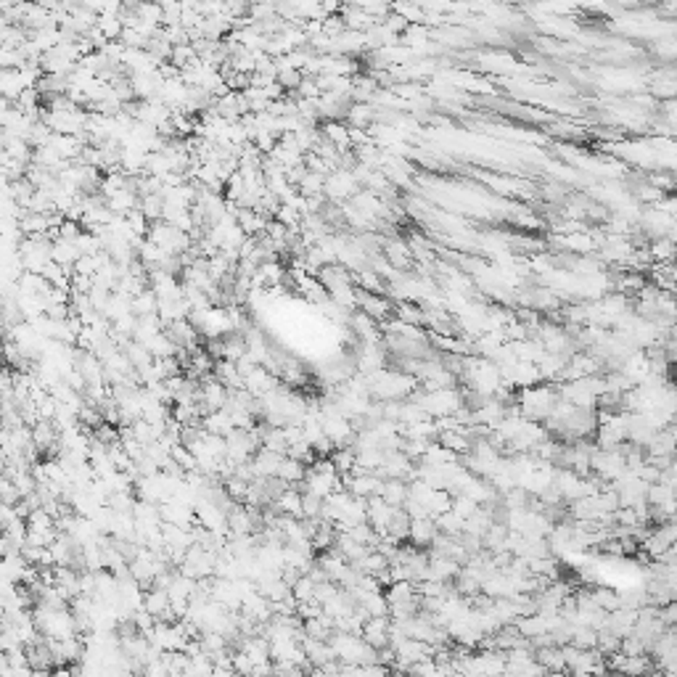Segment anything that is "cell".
I'll return each mask as SVG.
<instances>
[{
  "instance_id": "cell-23",
  "label": "cell",
  "mask_w": 677,
  "mask_h": 677,
  "mask_svg": "<svg viewBox=\"0 0 677 677\" xmlns=\"http://www.w3.org/2000/svg\"><path fill=\"white\" fill-rule=\"evenodd\" d=\"M357 286L365 289V291H371V294H389L386 278L376 273L374 267H363V270H357Z\"/></svg>"
},
{
  "instance_id": "cell-53",
  "label": "cell",
  "mask_w": 677,
  "mask_h": 677,
  "mask_svg": "<svg viewBox=\"0 0 677 677\" xmlns=\"http://www.w3.org/2000/svg\"><path fill=\"white\" fill-rule=\"evenodd\" d=\"M675 492H677V487H675Z\"/></svg>"
},
{
  "instance_id": "cell-37",
  "label": "cell",
  "mask_w": 677,
  "mask_h": 677,
  "mask_svg": "<svg viewBox=\"0 0 677 677\" xmlns=\"http://www.w3.org/2000/svg\"><path fill=\"white\" fill-rule=\"evenodd\" d=\"M593 598H596V603L603 608V611H614V608L622 606L619 590H611V587H596V590H593Z\"/></svg>"
},
{
  "instance_id": "cell-21",
  "label": "cell",
  "mask_w": 677,
  "mask_h": 677,
  "mask_svg": "<svg viewBox=\"0 0 677 677\" xmlns=\"http://www.w3.org/2000/svg\"><path fill=\"white\" fill-rule=\"evenodd\" d=\"M407 495H410V485L405 482V479H386L384 482V492H381V497H384L389 506H403L405 500H407Z\"/></svg>"
},
{
  "instance_id": "cell-24",
  "label": "cell",
  "mask_w": 677,
  "mask_h": 677,
  "mask_svg": "<svg viewBox=\"0 0 677 677\" xmlns=\"http://www.w3.org/2000/svg\"><path fill=\"white\" fill-rule=\"evenodd\" d=\"M24 88H27V85L21 82L19 69H3V74H0V91H3V98L16 101Z\"/></svg>"
},
{
  "instance_id": "cell-16",
  "label": "cell",
  "mask_w": 677,
  "mask_h": 677,
  "mask_svg": "<svg viewBox=\"0 0 677 677\" xmlns=\"http://www.w3.org/2000/svg\"><path fill=\"white\" fill-rule=\"evenodd\" d=\"M80 257H82V249L77 246V241H64V238H56V241H53V262L74 270V265H77Z\"/></svg>"
},
{
  "instance_id": "cell-47",
  "label": "cell",
  "mask_w": 677,
  "mask_h": 677,
  "mask_svg": "<svg viewBox=\"0 0 677 677\" xmlns=\"http://www.w3.org/2000/svg\"><path fill=\"white\" fill-rule=\"evenodd\" d=\"M344 30H347V24H344L342 13H334V16H325L323 19V35H328V37H339Z\"/></svg>"
},
{
  "instance_id": "cell-50",
  "label": "cell",
  "mask_w": 677,
  "mask_h": 677,
  "mask_svg": "<svg viewBox=\"0 0 677 677\" xmlns=\"http://www.w3.org/2000/svg\"><path fill=\"white\" fill-rule=\"evenodd\" d=\"M669 432H672V436L677 439V415L672 418V424H669Z\"/></svg>"
},
{
  "instance_id": "cell-31",
  "label": "cell",
  "mask_w": 677,
  "mask_h": 677,
  "mask_svg": "<svg viewBox=\"0 0 677 677\" xmlns=\"http://www.w3.org/2000/svg\"><path fill=\"white\" fill-rule=\"evenodd\" d=\"M138 207H141L143 212H146V217H149L151 223H156V220H164V196H162V193L143 196Z\"/></svg>"
},
{
  "instance_id": "cell-19",
  "label": "cell",
  "mask_w": 677,
  "mask_h": 677,
  "mask_svg": "<svg viewBox=\"0 0 677 677\" xmlns=\"http://www.w3.org/2000/svg\"><path fill=\"white\" fill-rule=\"evenodd\" d=\"M143 608L151 611L154 617L164 614V611L170 608V590L156 587V585H154L151 590H146V593H143Z\"/></svg>"
},
{
  "instance_id": "cell-40",
  "label": "cell",
  "mask_w": 677,
  "mask_h": 677,
  "mask_svg": "<svg viewBox=\"0 0 677 677\" xmlns=\"http://www.w3.org/2000/svg\"><path fill=\"white\" fill-rule=\"evenodd\" d=\"M651 659L646 656V654H640V656H625V664H622V669L619 672H627V675H643V672H651Z\"/></svg>"
},
{
  "instance_id": "cell-8",
  "label": "cell",
  "mask_w": 677,
  "mask_h": 677,
  "mask_svg": "<svg viewBox=\"0 0 677 677\" xmlns=\"http://www.w3.org/2000/svg\"><path fill=\"white\" fill-rule=\"evenodd\" d=\"M635 625H637V608L619 606V608H614V611H608V614H606V630L617 632L619 637L630 635V632L635 630Z\"/></svg>"
},
{
  "instance_id": "cell-6",
  "label": "cell",
  "mask_w": 677,
  "mask_h": 677,
  "mask_svg": "<svg viewBox=\"0 0 677 677\" xmlns=\"http://www.w3.org/2000/svg\"><path fill=\"white\" fill-rule=\"evenodd\" d=\"M395 511H397V506H389L381 495L368 497V524L374 526L381 537L389 532V521H392Z\"/></svg>"
},
{
  "instance_id": "cell-11",
  "label": "cell",
  "mask_w": 677,
  "mask_h": 677,
  "mask_svg": "<svg viewBox=\"0 0 677 677\" xmlns=\"http://www.w3.org/2000/svg\"><path fill=\"white\" fill-rule=\"evenodd\" d=\"M646 455H648V458H661V455L675 458V455H677V439L672 436V432H669V429H659L656 434H654L646 442Z\"/></svg>"
},
{
  "instance_id": "cell-48",
  "label": "cell",
  "mask_w": 677,
  "mask_h": 677,
  "mask_svg": "<svg viewBox=\"0 0 677 677\" xmlns=\"http://www.w3.org/2000/svg\"><path fill=\"white\" fill-rule=\"evenodd\" d=\"M384 24L392 32H397V35H405V32H407V27H410V21L405 19L403 13H397V11H389V13H386Z\"/></svg>"
},
{
  "instance_id": "cell-7",
  "label": "cell",
  "mask_w": 677,
  "mask_h": 677,
  "mask_svg": "<svg viewBox=\"0 0 677 677\" xmlns=\"http://www.w3.org/2000/svg\"><path fill=\"white\" fill-rule=\"evenodd\" d=\"M389 635H392V617H371L363 627V637L368 646L378 648L389 646Z\"/></svg>"
},
{
  "instance_id": "cell-54",
  "label": "cell",
  "mask_w": 677,
  "mask_h": 677,
  "mask_svg": "<svg viewBox=\"0 0 677 677\" xmlns=\"http://www.w3.org/2000/svg\"><path fill=\"white\" fill-rule=\"evenodd\" d=\"M675 519H677V514H675Z\"/></svg>"
},
{
  "instance_id": "cell-29",
  "label": "cell",
  "mask_w": 677,
  "mask_h": 677,
  "mask_svg": "<svg viewBox=\"0 0 677 677\" xmlns=\"http://www.w3.org/2000/svg\"><path fill=\"white\" fill-rule=\"evenodd\" d=\"M360 606L368 608V614H371V617H389V598H386V593H381V590L368 593V596L363 598V603H360Z\"/></svg>"
},
{
  "instance_id": "cell-27",
  "label": "cell",
  "mask_w": 677,
  "mask_h": 677,
  "mask_svg": "<svg viewBox=\"0 0 677 677\" xmlns=\"http://www.w3.org/2000/svg\"><path fill=\"white\" fill-rule=\"evenodd\" d=\"M132 313H135V315H154V313H159V296H156V291H154L151 286H149V289H143L141 294H135V296H132Z\"/></svg>"
},
{
  "instance_id": "cell-5",
  "label": "cell",
  "mask_w": 677,
  "mask_h": 677,
  "mask_svg": "<svg viewBox=\"0 0 677 677\" xmlns=\"http://www.w3.org/2000/svg\"><path fill=\"white\" fill-rule=\"evenodd\" d=\"M637 228L643 233H648L651 238H659V236H669V233L677 228V217L667 214L664 209L659 207H643V214H640V223Z\"/></svg>"
},
{
  "instance_id": "cell-45",
  "label": "cell",
  "mask_w": 677,
  "mask_h": 677,
  "mask_svg": "<svg viewBox=\"0 0 677 677\" xmlns=\"http://www.w3.org/2000/svg\"><path fill=\"white\" fill-rule=\"evenodd\" d=\"M302 80H304L302 69H281V71H278V82H281L283 88H286V93L296 91Z\"/></svg>"
},
{
  "instance_id": "cell-3",
  "label": "cell",
  "mask_w": 677,
  "mask_h": 677,
  "mask_svg": "<svg viewBox=\"0 0 677 677\" xmlns=\"http://www.w3.org/2000/svg\"><path fill=\"white\" fill-rule=\"evenodd\" d=\"M363 191V185L357 183V178L352 175V170H334L325 178V196L331 199V204H344L349 202L354 193Z\"/></svg>"
},
{
  "instance_id": "cell-26",
  "label": "cell",
  "mask_w": 677,
  "mask_h": 677,
  "mask_svg": "<svg viewBox=\"0 0 677 677\" xmlns=\"http://www.w3.org/2000/svg\"><path fill=\"white\" fill-rule=\"evenodd\" d=\"M202 426L207 429V432H212V434H223V436H228L233 429H236V426H233L231 413H228L225 407H223V410H214V413L207 415Z\"/></svg>"
},
{
  "instance_id": "cell-38",
  "label": "cell",
  "mask_w": 677,
  "mask_h": 677,
  "mask_svg": "<svg viewBox=\"0 0 677 677\" xmlns=\"http://www.w3.org/2000/svg\"><path fill=\"white\" fill-rule=\"evenodd\" d=\"M315 582L313 577L310 574H302L296 582H294V587H291V593H294V598H296V603H302V601H313L315 598Z\"/></svg>"
},
{
  "instance_id": "cell-28",
  "label": "cell",
  "mask_w": 677,
  "mask_h": 677,
  "mask_svg": "<svg viewBox=\"0 0 677 677\" xmlns=\"http://www.w3.org/2000/svg\"><path fill=\"white\" fill-rule=\"evenodd\" d=\"M296 188H299L302 196H318V193H325V175L307 170Z\"/></svg>"
},
{
  "instance_id": "cell-41",
  "label": "cell",
  "mask_w": 677,
  "mask_h": 677,
  "mask_svg": "<svg viewBox=\"0 0 677 677\" xmlns=\"http://www.w3.org/2000/svg\"><path fill=\"white\" fill-rule=\"evenodd\" d=\"M479 506H482V503H476L474 497L463 495V492H461V495H453V511L458 516H463V519L474 516L476 511H479Z\"/></svg>"
},
{
  "instance_id": "cell-51",
  "label": "cell",
  "mask_w": 677,
  "mask_h": 677,
  "mask_svg": "<svg viewBox=\"0 0 677 677\" xmlns=\"http://www.w3.org/2000/svg\"><path fill=\"white\" fill-rule=\"evenodd\" d=\"M249 3L254 6V3H270V0H249Z\"/></svg>"
},
{
  "instance_id": "cell-44",
  "label": "cell",
  "mask_w": 677,
  "mask_h": 677,
  "mask_svg": "<svg viewBox=\"0 0 677 677\" xmlns=\"http://www.w3.org/2000/svg\"><path fill=\"white\" fill-rule=\"evenodd\" d=\"M120 40L125 42V48H149V37H146L141 30H130V27H125Z\"/></svg>"
},
{
  "instance_id": "cell-14",
  "label": "cell",
  "mask_w": 677,
  "mask_h": 677,
  "mask_svg": "<svg viewBox=\"0 0 677 677\" xmlns=\"http://www.w3.org/2000/svg\"><path fill=\"white\" fill-rule=\"evenodd\" d=\"M384 257L389 260V265H395L397 270H407V267L413 265V252H410V243L400 241V238L384 241Z\"/></svg>"
},
{
  "instance_id": "cell-36",
  "label": "cell",
  "mask_w": 677,
  "mask_h": 677,
  "mask_svg": "<svg viewBox=\"0 0 677 677\" xmlns=\"http://www.w3.org/2000/svg\"><path fill=\"white\" fill-rule=\"evenodd\" d=\"M572 643H574L577 648H598V630L587 625H574Z\"/></svg>"
},
{
  "instance_id": "cell-52",
  "label": "cell",
  "mask_w": 677,
  "mask_h": 677,
  "mask_svg": "<svg viewBox=\"0 0 677 677\" xmlns=\"http://www.w3.org/2000/svg\"><path fill=\"white\" fill-rule=\"evenodd\" d=\"M154 3H159V6H164V3H167V0H154Z\"/></svg>"
},
{
  "instance_id": "cell-12",
  "label": "cell",
  "mask_w": 677,
  "mask_h": 677,
  "mask_svg": "<svg viewBox=\"0 0 677 677\" xmlns=\"http://www.w3.org/2000/svg\"><path fill=\"white\" fill-rule=\"evenodd\" d=\"M342 19H344V24H347V30H357V32H368L371 27H376V24H378V19H374L368 11L357 8V6L347 3V0H344Z\"/></svg>"
},
{
  "instance_id": "cell-39",
  "label": "cell",
  "mask_w": 677,
  "mask_h": 677,
  "mask_svg": "<svg viewBox=\"0 0 677 677\" xmlns=\"http://www.w3.org/2000/svg\"><path fill=\"white\" fill-rule=\"evenodd\" d=\"M275 220L278 223H283L286 228H299L304 220V214L296 209V207H291V204H281L278 207V212H275Z\"/></svg>"
},
{
  "instance_id": "cell-49",
  "label": "cell",
  "mask_w": 677,
  "mask_h": 677,
  "mask_svg": "<svg viewBox=\"0 0 677 677\" xmlns=\"http://www.w3.org/2000/svg\"><path fill=\"white\" fill-rule=\"evenodd\" d=\"M659 617L664 619V625H667V627L677 625V598H672L667 606L659 608Z\"/></svg>"
},
{
  "instance_id": "cell-17",
  "label": "cell",
  "mask_w": 677,
  "mask_h": 677,
  "mask_svg": "<svg viewBox=\"0 0 677 677\" xmlns=\"http://www.w3.org/2000/svg\"><path fill=\"white\" fill-rule=\"evenodd\" d=\"M648 252L654 257V265H669L672 260H677V243L669 236H659L651 241Z\"/></svg>"
},
{
  "instance_id": "cell-9",
  "label": "cell",
  "mask_w": 677,
  "mask_h": 677,
  "mask_svg": "<svg viewBox=\"0 0 677 677\" xmlns=\"http://www.w3.org/2000/svg\"><path fill=\"white\" fill-rule=\"evenodd\" d=\"M323 138H328V141L334 143L336 149L342 154H347V151H354V146H352V135H349V125L347 122H342V120H328V122H323Z\"/></svg>"
},
{
  "instance_id": "cell-18",
  "label": "cell",
  "mask_w": 677,
  "mask_h": 677,
  "mask_svg": "<svg viewBox=\"0 0 677 677\" xmlns=\"http://www.w3.org/2000/svg\"><path fill=\"white\" fill-rule=\"evenodd\" d=\"M535 659L548 669V672H566V659L561 646H543L537 648Z\"/></svg>"
},
{
  "instance_id": "cell-13",
  "label": "cell",
  "mask_w": 677,
  "mask_h": 677,
  "mask_svg": "<svg viewBox=\"0 0 677 677\" xmlns=\"http://www.w3.org/2000/svg\"><path fill=\"white\" fill-rule=\"evenodd\" d=\"M384 476L378 474H360L352 479V485H349V492H352L354 497H374V495H381L384 492Z\"/></svg>"
},
{
  "instance_id": "cell-22",
  "label": "cell",
  "mask_w": 677,
  "mask_h": 677,
  "mask_svg": "<svg viewBox=\"0 0 677 677\" xmlns=\"http://www.w3.org/2000/svg\"><path fill=\"white\" fill-rule=\"evenodd\" d=\"M434 521H436V529L442 532V535H450V537H461L463 535V529H465V519L463 516H458L450 508V511H445V514H439V516H434Z\"/></svg>"
},
{
  "instance_id": "cell-15",
  "label": "cell",
  "mask_w": 677,
  "mask_h": 677,
  "mask_svg": "<svg viewBox=\"0 0 677 677\" xmlns=\"http://www.w3.org/2000/svg\"><path fill=\"white\" fill-rule=\"evenodd\" d=\"M378 120V112H376L374 103H360L352 101L349 103V112H347V125L349 127H371L374 122Z\"/></svg>"
},
{
  "instance_id": "cell-1",
  "label": "cell",
  "mask_w": 677,
  "mask_h": 677,
  "mask_svg": "<svg viewBox=\"0 0 677 677\" xmlns=\"http://www.w3.org/2000/svg\"><path fill=\"white\" fill-rule=\"evenodd\" d=\"M407 400H415V403L424 407L426 413L432 418H442V415H455L461 407H463L465 395L458 392L455 386H445V389H434V392H424L421 386L415 389L413 395Z\"/></svg>"
},
{
  "instance_id": "cell-42",
  "label": "cell",
  "mask_w": 677,
  "mask_h": 677,
  "mask_svg": "<svg viewBox=\"0 0 677 677\" xmlns=\"http://www.w3.org/2000/svg\"><path fill=\"white\" fill-rule=\"evenodd\" d=\"M622 654H627V656H640V654H648V648L635 632H630L627 637H622Z\"/></svg>"
},
{
  "instance_id": "cell-25",
  "label": "cell",
  "mask_w": 677,
  "mask_h": 677,
  "mask_svg": "<svg viewBox=\"0 0 677 677\" xmlns=\"http://www.w3.org/2000/svg\"><path fill=\"white\" fill-rule=\"evenodd\" d=\"M19 231L24 236H42V233L51 231V223H48V214L42 212H27L19 220Z\"/></svg>"
},
{
  "instance_id": "cell-4",
  "label": "cell",
  "mask_w": 677,
  "mask_h": 677,
  "mask_svg": "<svg viewBox=\"0 0 677 677\" xmlns=\"http://www.w3.org/2000/svg\"><path fill=\"white\" fill-rule=\"evenodd\" d=\"M627 471V458L622 450H596L593 453V474L603 482H614Z\"/></svg>"
},
{
  "instance_id": "cell-35",
  "label": "cell",
  "mask_w": 677,
  "mask_h": 677,
  "mask_svg": "<svg viewBox=\"0 0 677 677\" xmlns=\"http://www.w3.org/2000/svg\"><path fill=\"white\" fill-rule=\"evenodd\" d=\"M672 497H677L675 487L672 485H664V482H654V485H648V506H661V503H667V500H672Z\"/></svg>"
},
{
  "instance_id": "cell-30",
  "label": "cell",
  "mask_w": 677,
  "mask_h": 677,
  "mask_svg": "<svg viewBox=\"0 0 677 677\" xmlns=\"http://www.w3.org/2000/svg\"><path fill=\"white\" fill-rule=\"evenodd\" d=\"M619 598H622V606H625V608H643L646 603H651L646 585H643V587H627V590H619Z\"/></svg>"
},
{
  "instance_id": "cell-2",
  "label": "cell",
  "mask_w": 677,
  "mask_h": 677,
  "mask_svg": "<svg viewBox=\"0 0 677 677\" xmlns=\"http://www.w3.org/2000/svg\"><path fill=\"white\" fill-rule=\"evenodd\" d=\"M561 400V395H558L556 386H526V389H521L519 392V397H516V405L521 407V413L526 415V418H532V421H545L548 415L553 413V407H556V403Z\"/></svg>"
},
{
  "instance_id": "cell-43",
  "label": "cell",
  "mask_w": 677,
  "mask_h": 677,
  "mask_svg": "<svg viewBox=\"0 0 677 677\" xmlns=\"http://www.w3.org/2000/svg\"><path fill=\"white\" fill-rule=\"evenodd\" d=\"M249 16H252L254 21H267V19H273V16H278L275 0H270V3H254L252 8H249Z\"/></svg>"
},
{
  "instance_id": "cell-32",
  "label": "cell",
  "mask_w": 677,
  "mask_h": 677,
  "mask_svg": "<svg viewBox=\"0 0 677 677\" xmlns=\"http://www.w3.org/2000/svg\"><path fill=\"white\" fill-rule=\"evenodd\" d=\"M98 27H101V32L109 40H120L122 32H125V21L117 13H101L98 16Z\"/></svg>"
},
{
  "instance_id": "cell-33",
  "label": "cell",
  "mask_w": 677,
  "mask_h": 677,
  "mask_svg": "<svg viewBox=\"0 0 677 677\" xmlns=\"http://www.w3.org/2000/svg\"><path fill=\"white\" fill-rule=\"evenodd\" d=\"M138 16H141L143 21L154 24V27H164V8L159 3H154V0H143L141 6H138Z\"/></svg>"
},
{
  "instance_id": "cell-20",
  "label": "cell",
  "mask_w": 677,
  "mask_h": 677,
  "mask_svg": "<svg viewBox=\"0 0 677 677\" xmlns=\"http://www.w3.org/2000/svg\"><path fill=\"white\" fill-rule=\"evenodd\" d=\"M278 476H281L286 485H302L304 476H307V465L302 461H296L291 455H286L281 461V468H278Z\"/></svg>"
},
{
  "instance_id": "cell-10",
  "label": "cell",
  "mask_w": 677,
  "mask_h": 677,
  "mask_svg": "<svg viewBox=\"0 0 677 677\" xmlns=\"http://www.w3.org/2000/svg\"><path fill=\"white\" fill-rule=\"evenodd\" d=\"M439 535V529H436V521L432 519V516H426V519H410V543L418 548L424 545H432L434 543V537Z\"/></svg>"
},
{
  "instance_id": "cell-46",
  "label": "cell",
  "mask_w": 677,
  "mask_h": 677,
  "mask_svg": "<svg viewBox=\"0 0 677 677\" xmlns=\"http://www.w3.org/2000/svg\"><path fill=\"white\" fill-rule=\"evenodd\" d=\"M296 96H299V98H320L323 91H320V85H318V77H304V80L299 82V88H296Z\"/></svg>"
},
{
  "instance_id": "cell-34",
  "label": "cell",
  "mask_w": 677,
  "mask_h": 677,
  "mask_svg": "<svg viewBox=\"0 0 677 677\" xmlns=\"http://www.w3.org/2000/svg\"><path fill=\"white\" fill-rule=\"evenodd\" d=\"M249 487H252V482H246V479H241V476H231V479H225L228 497L236 500V503H246V500H249Z\"/></svg>"
}]
</instances>
